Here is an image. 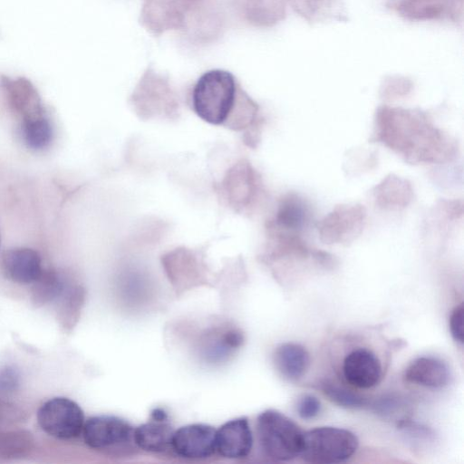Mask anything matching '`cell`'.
Returning <instances> with one entry per match:
<instances>
[{
  "mask_svg": "<svg viewBox=\"0 0 464 464\" xmlns=\"http://www.w3.org/2000/svg\"><path fill=\"white\" fill-rule=\"evenodd\" d=\"M37 420L43 430L61 440L78 437L85 421L82 408L65 397H55L44 402L38 411Z\"/></svg>",
  "mask_w": 464,
  "mask_h": 464,
  "instance_id": "obj_7",
  "label": "cell"
},
{
  "mask_svg": "<svg viewBox=\"0 0 464 464\" xmlns=\"http://www.w3.org/2000/svg\"><path fill=\"white\" fill-rule=\"evenodd\" d=\"M20 375L12 366H5L0 370V388L5 392H14L19 385Z\"/></svg>",
  "mask_w": 464,
  "mask_h": 464,
  "instance_id": "obj_24",
  "label": "cell"
},
{
  "mask_svg": "<svg viewBox=\"0 0 464 464\" xmlns=\"http://www.w3.org/2000/svg\"><path fill=\"white\" fill-rule=\"evenodd\" d=\"M1 266L8 279L23 285L34 283L43 272L39 253L29 247L6 250L2 256Z\"/></svg>",
  "mask_w": 464,
  "mask_h": 464,
  "instance_id": "obj_12",
  "label": "cell"
},
{
  "mask_svg": "<svg viewBox=\"0 0 464 464\" xmlns=\"http://www.w3.org/2000/svg\"><path fill=\"white\" fill-rule=\"evenodd\" d=\"M370 141L383 145L411 165L447 164L459 151L457 140L420 109L379 107Z\"/></svg>",
  "mask_w": 464,
  "mask_h": 464,
  "instance_id": "obj_1",
  "label": "cell"
},
{
  "mask_svg": "<svg viewBox=\"0 0 464 464\" xmlns=\"http://www.w3.org/2000/svg\"><path fill=\"white\" fill-rule=\"evenodd\" d=\"M274 362L277 371L286 379L296 381L302 378L310 366L307 350L296 343L279 344L274 353Z\"/></svg>",
  "mask_w": 464,
  "mask_h": 464,
  "instance_id": "obj_15",
  "label": "cell"
},
{
  "mask_svg": "<svg viewBox=\"0 0 464 464\" xmlns=\"http://www.w3.org/2000/svg\"><path fill=\"white\" fill-rule=\"evenodd\" d=\"M371 194L380 209L401 210L413 201L414 188L409 179L391 173L372 188Z\"/></svg>",
  "mask_w": 464,
  "mask_h": 464,
  "instance_id": "obj_13",
  "label": "cell"
},
{
  "mask_svg": "<svg viewBox=\"0 0 464 464\" xmlns=\"http://www.w3.org/2000/svg\"><path fill=\"white\" fill-rule=\"evenodd\" d=\"M256 432L264 454L276 461H288L300 454L303 431L290 418L266 410L256 419Z\"/></svg>",
  "mask_w": 464,
  "mask_h": 464,
  "instance_id": "obj_3",
  "label": "cell"
},
{
  "mask_svg": "<svg viewBox=\"0 0 464 464\" xmlns=\"http://www.w3.org/2000/svg\"><path fill=\"white\" fill-rule=\"evenodd\" d=\"M205 341L204 357L211 362L222 361L242 344L243 335L237 329L223 328L210 333Z\"/></svg>",
  "mask_w": 464,
  "mask_h": 464,
  "instance_id": "obj_17",
  "label": "cell"
},
{
  "mask_svg": "<svg viewBox=\"0 0 464 464\" xmlns=\"http://www.w3.org/2000/svg\"><path fill=\"white\" fill-rule=\"evenodd\" d=\"M404 378L408 382L439 389L449 384L450 371L441 360L423 356L413 360L406 368Z\"/></svg>",
  "mask_w": 464,
  "mask_h": 464,
  "instance_id": "obj_14",
  "label": "cell"
},
{
  "mask_svg": "<svg viewBox=\"0 0 464 464\" xmlns=\"http://www.w3.org/2000/svg\"><path fill=\"white\" fill-rule=\"evenodd\" d=\"M0 242H1V239H0Z\"/></svg>",
  "mask_w": 464,
  "mask_h": 464,
  "instance_id": "obj_26",
  "label": "cell"
},
{
  "mask_svg": "<svg viewBox=\"0 0 464 464\" xmlns=\"http://www.w3.org/2000/svg\"><path fill=\"white\" fill-rule=\"evenodd\" d=\"M323 391L332 401L342 407L354 409L367 403L362 396L334 383L324 382Z\"/></svg>",
  "mask_w": 464,
  "mask_h": 464,
  "instance_id": "obj_21",
  "label": "cell"
},
{
  "mask_svg": "<svg viewBox=\"0 0 464 464\" xmlns=\"http://www.w3.org/2000/svg\"><path fill=\"white\" fill-rule=\"evenodd\" d=\"M358 439L352 431L336 427H318L303 432L299 456L309 463H340L358 449Z\"/></svg>",
  "mask_w": 464,
  "mask_h": 464,
  "instance_id": "obj_4",
  "label": "cell"
},
{
  "mask_svg": "<svg viewBox=\"0 0 464 464\" xmlns=\"http://www.w3.org/2000/svg\"><path fill=\"white\" fill-rule=\"evenodd\" d=\"M33 437L25 430L10 431L0 434V457L20 458L27 454L33 447Z\"/></svg>",
  "mask_w": 464,
  "mask_h": 464,
  "instance_id": "obj_19",
  "label": "cell"
},
{
  "mask_svg": "<svg viewBox=\"0 0 464 464\" xmlns=\"http://www.w3.org/2000/svg\"><path fill=\"white\" fill-rule=\"evenodd\" d=\"M21 130L24 141L33 150L46 148L53 139L52 126L49 121L43 116L24 119Z\"/></svg>",
  "mask_w": 464,
  "mask_h": 464,
  "instance_id": "obj_18",
  "label": "cell"
},
{
  "mask_svg": "<svg viewBox=\"0 0 464 464\" xmlns=\"http://www.w3.org/2000/svg\"><path fill=\"white\" fill-rule=\"evenodd\" d=\"M343 372L346 382L352 386L368 389L380 382L382 369L374 353L365 348H358L345 356Z\"/></svg>",
  "mask_w": 464,
  "mask_h": 464,
  "instance_id": "obj_11",
  "label": "cell"
},
{
  "mask_svg": "<svg viewBox=\"0 0 464 464\" xmlns=\"http://www.w3.org/2000/svg\"><path fill=\"white\" fill-rule=\"evenodd\" d=\"M464 306L463 303L457 305L451 312L450 317V330L453 339L463 343L464 340Z\"/></svg>",
  "mask_w": 464,
  "mask_h": 464,
  "instance_id": "obj_23",
  "label": "cell"
},
{
  "mask_svg": "<svg viewBox=\"0 0 464 464\" xmlns=\"http://www.w3.org/2000/svg\"><path fill=\"white\" fill-rule=\"evenodd\" d=\"M217 430L204 423H193L174 430L170 450L179 457L202 459L216 452Z\"/></svg>",
  "mask_w": 464,
  "mask_h": 464,
  "instance_id": "obj_9",
  "label": "cell"
},
{
  "mask_svg": "<svg viewBox=\"0 0 464 464\" xmlns=\"http://www.w3.org/2000/svg\"><path fill=\"white\" fill-rule=\"evenodd\" d=\"M34 284V297L41 303H45L59 295L63 286L60 276L54 271L43 270Z\"/></svg>",
  "mask_w": 464,
  "mask_h": 464,
  "instance_id": "obj_20",
  "label": "cell"
},
{
  "mask_svg": "<svg viewBox=\"0 0 464 464\" xmlns=\"http://www.w3.org/2000/svg\"><path fill=\"white\" fill-rule=\"evenodd\" d=\"M237 93V82L231 72L219 69L208 71L193 88L194 111L210 124L223 125L229 120L236 105Z\"/></svg>",
  "mask_w": 464,
  "mask_h": 464,
  "instance_id": "obj_2",
  "label": "cell"
},
{
  "mask_svg": "<svg viewBox=\"0 0 464 464\" xmlns=\"http://www.w3.org/2000/svg\"><path fill=\"white\" fill-rule=\"evenodd\" d=\"M174 430L168 420H150L134 428L133 440L137 448L160 453L170 450Z\"/></svg>",
  "mask_w": 464,
  "mask_h": 464,
  "instance_id": "obj_16",
  "label": "cell"
},
{
  "mask_svg": "<svg viewBox=\"0 0 464 464\" xmlns=\"http://www.w3.org/2000/svg\"><path fill=\"white\" fill-rule=\"evenodd\" d=\"M296 411L300 418L311 420L316 417L321 411V402L314 395L305 394L297 402Z\"/></svg>",
  "mask_w": 464,
  "mask_h": 464,
  "instance_id": "obj_22",
  "label": "cell"
},
{
  "mask_svg": "<svg viewBox=\"0 0 464 464\" xmlns=\"http://www.w3.org/2000/svg\"><path fill=\"white\" fill-rule=\"evenodd\" d=\"M134 428L125 420L111 415H99L84 421L82 436L91 449L111 455H127L136 445Z\"/></svg>",
  "mask_w": 464,
  "mask_h": 464,
  "instance_id": "obj_5",
  "label": "cell"
},
{
  "mask_svg": "<svg viewBox=\"0 0 464 464\" xmlns=\"http://www.w3.org/2000/svg\"><path fill=\"white\" fill-rule=\"evenodd\" d=\"M253 447V434L246 417L225 422L216 432V452L220 456L240 459L247 457Z\"/></svg>",
  "mask_w": 464,
  "mask_h": 464,
  "instance_id": "obj_10",
  "label": "cell"
},
{
  "mask_svg": "<svg viewBox=\"0 0 464 464\" xmlns=\"http://www.w3.org/2000/svg\"><path fill=\"white\" fill-rule=\"evenodd\" d=\"M314 221L310 202L297 192H287L279 199L274 216L267 221L266 230L304 236Z\"/></svg>",
  "mask_w": 464,
  "mask_h": 464,
  "instance_id": "obj_8",
  "label": "cell"
},
{
  "mask_svg": "<svg viewBox=\"0 0 464 464\" xmlns=\"http://www.w3.org/2000/svg\"><path fill=\"white\" fill-rule=\"evenodd\" d=\"M367 210L359 203H342L334 207L316 224L319 239L327 245L349 244L362 233Z\"/></svg>",
  "mask_w": 464,
  "mask_h": 464,
  "instance_id": "obj_6",
  "label": "cell"
},
{
  "mask_svg": "<svg viewBox=\"0 0 464 464\" xmlns=\"http://www.w3.org/2000/svg\"><path fill=\"white\" fill-rule=\"evenodd\" d=\"M151 420H168V414L162 408H155L150 413Z\"/></svg>",
  "mask_w": 464,
  "mask_h": 464,
  "instance_id": "obj_25",
  "label": "cell"
}]
</instances>
